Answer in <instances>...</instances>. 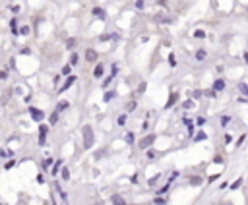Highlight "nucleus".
I'll return each mask as SVG.
<instances>
[{"instance_id": "1", "label": "nucleus", "mask_w": 248, "mask_h": 205, "mask_svg": "<svg viewBox=\"0 0 248 205\" xmlns=\"http://www.w3.org/2000/svg\"><path fill=\"white\" fill-rule=\"evenodd\" d=\"M93 143V135H91V126H84V147H91Z\"/></svg>"}, {"instance_id": "2", "label": "nucleus", "mask_w": 248, "mask_h": 205, "mask_svg": "<svg viewBox=\"0 0 248 205\" xmlns=\"http://www.w3.org/2000/svg\"><path fill=\"white\" fill-rule=\"evenodd\" d=\"M47 134H49V126H47V124H41V126H39V145H45Z\"/></svg>"}, {"instance_id": "3", "label": "nucleus", "mask_w": 248, "mask_h": 205, "mask_svg": "<svg viewBox=\"0 0 248 205\" xmlns=\"http://www.w3.org/2000/svg\"><path fill=\"white\" fill-rule=\"evenodd\" d=\"M29 114L33 116V120H37V122H41V120L45 118V112L39 110V108H35V107H31V108H29Z\"/></svg>"}, {"instance_id": "4", "label": "nucleus", "mask_w": 248, "mask_h": 205, "mask_svg": "<svg viewBox=\"0 0 248 205\" xmlns=\"http://www.w3.org/2000/svg\"><path fill=\"white\" fill-rule=\"evenodd\" d=\"M151 143H155V134L148 135V138H143V139L140 141V149H148V147H149Z\"/></svg>"}, {"instance_id": "5", "label": "nucleus", "mask_w": 248, "mask_h": 205, "mask_svg": "<svg viewBox=\"0 0 248 205\" xmlns=\"http://www.w3.org/2000/svg\"><path fill=\"white\" fill-rule=\"evenodd\" d=\"M178 97H180V95L176 93V91H173V93H171V95H169V99H167V103H165V108H171V107L175 105V103L178 101Z\"/></svg>"}, {"instance_id": "6", "label": "nucleus", "mask_w": 248, "mask_h": 205, "mask_svg": "<svg viewBox=\"0 0 248 205\" xmlns=\"http://www.w3.org/2000/svg\"><path fill=\"white\" fill-rule=\"evenodd\" d=\"M76 81V76H70V77H66V83L58 89V93H64V91H68L70 87H72V83Z\"/></svg>"}, {"instance_id": "7", "label": "nucleus", "mask_w": 248, "mask_h": 205, "mask_svg": "<svg viewBox=\"0 0 248 205\" xmlns=\"http://www.w3.org/2000/svg\"><path fill=\"white\" fill-rule=\"evenodd\" d=\"M97 58H99V56H97V50H93V49H87V50H85V60H87V62L93 64Z\"/></svg>"}, {"instance_id": "8", "label": "nucleus", "mask_w": 248, "mask_h": 205, "mask_svg": "<svg viewBox=\"0 0 248 205\" xmlns=\"http://www.w3.org/2000/svg\"><path fill=\"white\" fill-rule=\"evenodd\" d=\"M103 74H105V66L99 62V64L93 68V77H97V79H99V77H103Z\"/></svg>"}, {"instance_id": "9", "label": "nucleus", "mask_w": 248, "mask_h": 205, "mask_svg": "<svg viewBox=\"0 0 248 205\" xmlns=\"http://www.w3.org/2000/svg\"><path fill=\"white\" fill-rule=\"evenodd\" d=\"M211 87H213V91H215V93H221V91L225 89V79H215Z\"/></svg>"}, {"instance_id": "10", "label": "nucleus", "mask_w": 248, "mask_h": 205, "mask_svg": "<svg viewBox=\"0 0 248 205\" xmlns=\"http://www.w3.org/2000/svg\"><path fill=\"white\" fill-rule=\"evenodd\" d=\"M91 16H95V18H99V19H105V10L101 8V6H95V8L91 10Z\"/></svg>"}, {"instance_id": "11", "label": "nucleus", "mask_w": 248, "mask_h": 205, "mask_svg": "<svg viewBox=\"0 0 248 205\" xmlns=\"http://www.w3.org/2000/svg\"><path fill=\"white\" fill-rule=\"evenodd\" d=\"M18 25H19V21H18V18H12L10 19V29H12V33L18 37L19 35V29H18Z\"/></svg>"}, {"instance_id": "12", "label": "nucleus", "mask_w": 248, "mask_h": 205, "mask_svg": "<svg viewBox=\"0 0 248 205\" xmlns=\"http://www.w3.org/2000/svg\"><path fill=\"white\" fill-rule=\"evenodd\" d=\"M194 58H196L198 62H204V60L208 58V50H204V49H200V50H196V54H194Z\"/></svg>"}, {"instance_id": "13", "label": "nucleus", "mask_w": 248, "mask_h": 205, "mask_svg": "<svg viewBox=\"0 0 248 205\" xmlns=\"http://www.w3.org/2000/svg\"><path fill=\"white\" fill-rule=\"evenodd\" d=\"M72 64H66V66H62V70H60V76H64V77H70L72 76Z\"/></svg>"}, {"instance_id": "14", "label": "nucleus", "mask_w": 248, "mask_h": 205, "mask_svg": "<svg viewBox=\"0 0 248 205\" xmlns=\"http://www.w3.org/2000/svg\"><path fill=\"white\" fill-rule=\"evenodd\" d=\"M111 201H112V205H126V201H124L118 193H115V196H111Z\"/></svg>"}, {"instance_id": "15", "label": "nucleus", "mask_w": 248, "mask_h": 205, "mask_svg": "<svg viewBox=\"0 0 248 205\" xmlns=\"http://www.w3.org/2000/svg\"><path fill=\"white\" fill-rule=\"evenodd\" d=\"M58 118H60V112H58V110H54L52 114L49 116V124H51V126H54V124L58 122Z\"/></svg>"}, {"instance_id": "16", "label": "nucleus", "mask_w": 248, "mask_h": 205, "mask_svg": "<svg viewBox=\"0 0 248 205\" xmlns=\"http://www.w3.org/2000/svg\"><path fill=\"white\" fill-rule=\"evenodd\" d=\"M70 64H72V66H78V64H80V54H78V52H72V54H70Z\"/></svg>"}, {"instance_id": "17", "label": "nucleus", "mask_w": 248, "mask_h": 205, "mask_svg": "<svg viewBox=\"0 0 248 205\" xmlns=\"http://www.w3.org/2000/svg\"><path fill=\"white\" fill-rule=\"evenodd\" d=\"M68 107H70V103H68V101H60V103H58V107H56V110H58V112H64Z\"/></svg>"}, {"instance_id": "18", "label": "nucleus", "mask_w": 248, "mask_h": 205, "mask_svg": "<svg viewBox=\"0 0 248 205\" xmlns=\"http://www.w3.org/2000/svg\"><path fill=\"white\" fill-rule=\"evenodd\" d=\"M124 139H126V143H128V145H132L134 141H136V135H134V132H128L126 135H124Z\"/></svg>"}, {"instance_id": "19", "label": "nucleus", "mask_w": 248, "mask_h": 205, "mask_svg": "<svg viewBox=\"0 0 248 205\" xmlns=\"http://www.w3.org/2000/svg\"><path fill=\"white\" fill-rule=\"evenodd\" d=\"M126 122H128V114H126V112H124V114H120V116L116 118V124H118V126H124Z\"/></svg>"}, {"instance_id": "20", "label": "nucleus", "mask_w": 248, "mask_h": 205, "mask_svg": "<svg viewBox=\"0 0 248 205\" xmlns=\"http://www.w3.org/2000/svg\"><path fill=\"white\" fill-rule=\"evenodd\" d=\"M204 139H208V134H206L204 130H200V132H198V135L194 138V141H204Z\"/></svg>"}, {"instance_id": "21", "label": "nucleus", "mask_w": 248, "mask_h": 205, "mask_svg": "<svg viewBox=\"0 0 248 205\" xmlns=\"http://www.w3.org/2000/svg\"><path fill=\"white\" fill-rule=\"evenodd\" d=\"M115 95H116V93H115V91H107V93L103 95V103H109L111 99H115Z\"/></svg>"}, {"instance_id": "22", "label": "nucleus", "mask_w": 248, "mask_h": 205, "mask_svg": "<svg viewBox=\"0 0 248 205\" xmlns=\"http://www.w3.org/2000/svg\"><path fill=\"white\" fill-rule=\"evenodd\" d=\"M194 39H206V31L204 29H196L194 31Z\"/></svg>"}, {"instance_id": "23", "label": "nucleus", "mask_w": 248, "mask_h": 205, "mask_svg": "<svg viewBox=\"0 0 248 205\" xmlns=\"http://www.w3.org/2000/svg\"><path fill=\"white\" fill-rule=\"evenodd\" d=\"M202 182H204V178H202V176H192V180H190V184H192V186H200Z\"/></svg>"}, {"instance_id": "24", "label": "nucleus", "mask_w": 248, "mask_h": 205, "mask_svg": "<svg viewBox=\"0 0 248 205\" xmlns=\"http://www.w3.org/2000/svg\"><path fill=\"white\" fill-rule=\"evenodd\" d=\"M242 182H244V178H242V176H240V178H236L235 184H231V190H239V188L242 186Z\"/></svg>"}, {"instance_id": "25", "label": "nucleus", "mask_w": 248, "mask_h": 205, "mask_svg": "<svg viewBox=\"0 0 248 205\" xmlns=\"http://www.w3.org/2000/svg\"><path fill=\"white\" fill-rule=\"evenodd\" d=\"M112 79H115V76H107V77L103 79V85H101V87H103V89H107V87L111 85V81H112Z\"/></svg>"}, {"instance_id": "26", "label": "nucleus", "mask_w": 248, "mask_h": 205, "mask_svg": "<svg viewBox=\"0 0 248 205\" xmlns=\"http://www.w3.org/2000/svg\"><path fill=\"white\" fill-rule=\"evenodd\" d=\"M62 180H70V170H68V166H62Z\"/></svg>"}, {"instance_id": "27", "label": "nucleus", "mask_w": 248, "mask_h": 205, "mask_svg": "<svg viewBox=\"0 0 248 205\" xmlns=\"http://www.w3.org/2000/svg\"><path fill=\"white\" fill-rule=\"evenodd\" d=\"M239 91H240L244 97H248V85L246 83H239Z\"/></svg>"}, {"instance_id": "28", "label": "nucleus", "mask_w": 248, "mask_h": 205, "mask_svg": "<svg viewBox=\"0 0 248 205\" xmlns=\"http://www.w3.org/2000/svg\"><path fill=\"white\" fill-rule=\"evenodd\" d=\"M182 107H184V108H194V107H196V103H194L192 99H188V101L182 103Z\"/></svg>"}, {"instance_id": "29", "label": "nucleus", "mask_w": 248, "mask_h": 205, "mask_svg": "<svg viewBox=\"0 0 248 205\" xmlns=\"http://www.w3.org/2000/svg\"><path fill=\"white\" fill-rule=\"evenodd\" d=\"M51 165H52V159H45V161H43V170H47V168H51Z\"/></svg>"}, {"instance_id": "30", "label": "nucleus", "mask_w": 248, "mask_h": 205, "mask_svg": "<svg viewBox=\"0 0 248 205\" xmlns=\"http://www.w3.org/2000/svg\"><path fill=\"white\" fill-rule=\"evenodd\" d=\"M229 122H231V116H229V114H223V116H221V126H227Z\"/></svg>"}, {"instance_id": "31", "label": "nucleus", "mask_w": 248, "mask_h": 205, "mask_svg": "<svg viewBox=\"0 0 248 205\" xmlns=\"http://www.w3.org/2000/svg\"><path fill=\"white\" fill-rule=\"evenodd\" d=\"M246 135H248V134H242V135H240V138H239V139H236V147H242V143L246 141Z\"/></svg>"}, {"instance_id": "32", "label": "nucleus", "mask_w": 248, "mask_h": 205, "mask_svg": "<svg viewBox=\"0 0 248 205\" xmlns=\"http://www.w3.org/2000/svg\"><path fill=\"white\" fill-rule=\"evenodd\" d=\"M60 166H62V161H56V163H54V166H52V174H56V172H58V170H60Z\"/></svg>"}, {"instance_id": "33", "label": "nucleus", "mask_w": 248, "mask_h": 205, "mask_svg": "<svg viewBox=\"0 0 248 205\" xmlns=\"http://www.w3.org/2000/svg\"><path fill=\"white\" fill-rule=\"evenodd\" d=\"M145 87H148V83L142 81V83H140V87H138V93H140V95H142V93H145Z\"/></svg>"}, {"instance_id": "34", "label": "nucleus", "mask_w": 248, "mask_h": 205, "mask_svg": "<svg viewBox=\"0 0 248 205\" xmlns=\"http://www.w3.org/2000/svg\"><path fill=\"white\" fill-rule=\"evenodd\" d=\"M19 10H21V8H19L18 4H14V6H10V12H12V14H19Z\"/></svg>"}, {"instance_id": "35", "label": "nucleus", "mask_w": 248, "mask_h": 205, "mask_svg": "<svg viewBox=\"0 0 248 205\" xmlns=\"http://www.w3.org/2000/svg\"><path fill=\"white\" fill-rule=\"evenodd\" d=\"M206 122H208V120H206L204 116H198V118H196V124H198V126H204Z\"/></svg>"}, {"instance_id": "36", "label": "nucleus", "mask_w": 248, "mask_h": 205, "mask_svg": "<svg viewBox=\"0 0 248 205\" xmlns=\"http://www.w3.org/2000/svg\"><path fill=\"white\" fill-rule=\"evenodd\" d=\"M16 165H18L16 161H8V163L4 165V168H6V170H10V168H12V166H16Z\"/></svg>"}, {"instance_id": "37", "label": "nucleus", "mask_w": 248, "mask_h": 205, "mask_svg": "<svg viewBox=\"0 0 248 205\" xmlns=\"http://www.w3.org/2000/svg\"><path fill=\"white\" fill-rule=\"evenodd\" d=\"M19 35H29V27H27V25H24V27L19 29Z\"/></svg>"}, {"instance_id": "38", "label": "nucleus", "mask_w": 248, "mask_h": 205, "mask_svg": "<svg viewBox=\"0 0 248 205\" xmlns=\"http://www.w3.org/2000/svg\"><path fill=\"white\" fill-rule=\"evenodd\" d=\"M128 110H130V112L136 110V101H130V103H128Z\"/></svg>"}, {"instance_id": "39", "label": "nucleus", "mask_w": 248, "mask_h": 205, "mask_svg": "<svg viewBox=\"0 0 248 205\" xmlns=\"http://www.w3.org/2000/svg\"><path fill=\"white\" fill-rule=\"evenodd\" d=\"M169 64H171L173 68L176 66V60H175V54H171V56H169Z\"/></svg>"}, {"instance_id": "40", "label": "nucleus", "mask_w": 248, "mask_h": 205, "mask_svg": "<svg viewBox=\"0 0 248 205\" xmlns=\"http://www.w3.org/2000/svg\"><path fill=\"white\" fill-rule=\"evenodd\" d=\"M74 45H76V39H68V43H66V47H68V49H74Z\"/></svg>"}, {"instance_id": "41", "label": "nucleus", "mask_w": 248, "mask_h": 205, "mask_svg": "<svg viewBox=\"0 0 248 205\" xmlns=\"http://www.w3.org/2000/svg\"><path fill=\"white\" fill-rule=\"evenodd\" d=\"M157 178H159V176H153V178H149V182H148V184H149V186H155V184H157Z\"/></svg>"}, {"instance_id": "42", "label": "nucleus", "mask_w": 248, "mask_h": 205, "mask_svg": "<svg viewBox=\"0 0 248 205\" xmlns=\"http://www.w3.org/2000/svg\"><path fill=\"white\" fill-rule=\"evenodd\" d=\"M143 4H145L143 0H136V8H138V10H142V8H143Z\"/></svg>"}, {"instance_id": "43", "label": "nucleus", "mask_w": 248, "mask_h": 205, "mask_svg": "<svg viewBox=\"0 0 248 205\" xmlns=\"http://www.w3.org/2000/svg\"><path fill=\"white\" fill-rule=\"evenodd\" d=\"M213 163H223V157L221 155H215V157H213Z\"/></svg>"}, {"instance_id": "44", "label": "nucleus", "mask_w": 248, "mask_h": 205, "mask_svg": "<svg viewBox=\"0 0 248 205\" xmlns=\"http://www.w3.org/2000/svg\"><path fill=\"white\" fill-rule=\"evenodd\" d=\"M153 203H155V205H165V203H167V201H165V199H161V197H159V199H155V201H153Z\"/></svg>"}, {"instance_id": "45", "label": "nucleus", "mask_w": 248, "mask_h": 205, "mask_svg": "<svg viewBox=\"0 0 248 205\" xmlns=\"http://www.w3.org/2000/svg\"><path fill=\"white\" fill-rule=\"evenodd\" d=\"M231 141H233V135L227 134V135H225V143H231Z\"/></svg>"}, {"instance_id": "46", "label": "nucleus", "mask_w": 248, "mask_h": 205, "mask_svg": "<svg viewBox=\"0 0 248 205\" xmlns=\"http://www.w3.org/2000/svg\"><path fill=\"white\" fill-rule=\"evenodd\" d=\"M242 60L248 64V50H244V52H242Z\"/></svg>"}, {"instance_id": "47", "label": "nucleus", "mask_w": 248, "mask_h": 205, "mask_svg": "<svg viewBox=\"0 0 248 205\" xmlns=\"http://www.w3.org/2000/svg\"><path fill=\"white\" fill-rule=\"evenodd\" d=\"M132 184H138V174H132Z\"/></svg>"}, {"instance_id": "48", "label": "nucleus", "mask_w": 248, "mask_h": 205, "mask_svg": "<svg viewBox=\"0 0 248 205\" xmlns=\"http://www.w3.org/2000/svg\"><path fill=\"white\" fill-rule=\"evenodd\" d=\"M153 157H155V151L149 149V151H148V159H153Z\"/></svg>"}, {"instance_id": "49", "label": "nucleus", "mask_w": 248, "mask_h": 205, "mask_svg": "<svg viewBox=\"0 0 248 205\" xmlns=\"http://www.w3.org/2000/svg\"><path fill=\"white\" fill-rule=\"evenodd\" d=\"M0 77H2V81H6V79H8V72H2V76H0Z\"/></svg>"}, {"instance_id": "50", "label": "nucleus", "mask_w": 248, "mask_h": 205, "mask_svg": "<svg viewBox=\"0 0 248 205\" xmlns=\"http://www.w3.org/2000/svg\"><path fill=\"white\" fill-rule=\"evenodd\" d=\"M239 103H248V97H239Z\"/></svg>"}]
</instances>
